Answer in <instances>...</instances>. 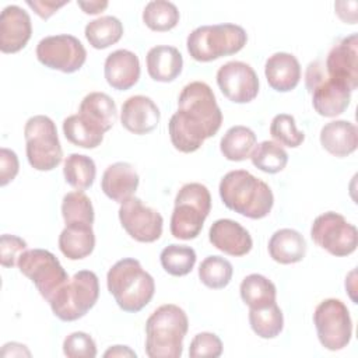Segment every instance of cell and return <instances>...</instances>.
<instances>
[{"mask_svg": "<svg viewBox=\"0 0 358 358\" xmlns=\"http://www.w3.org/2000/svg\"><path fill=\"white\" fill-rule=\"evenodd\" d=\"M222 112L211 87L203 81L186 84L178 98V110L171 116L168 131L172 145L180 152H194L217 134Z\"/></svg>", "mask_w": 358, "mask_h": 358, "instance_id": "cell-1", "label": "cell"}, {"mask_svg": "<svg viewBox=\"0 0 358 358\" xmlns=\"http://www.w3.org/2000/svg\"><path fill=\"white\" fill-rule=\"evenodd\" d=\"M264 76L274 91L288 92L301 81V64L292 53L275 52L266 60Z\"/></svg>", "mask_w": 358, "mask_h": 358, "instance_id": "cell-22", "label": "cell"}, {"mask_svg": "<svg viewBox=\"0 0 358 358\" xmlns=\"http://www.w3.org/2000/svg\"><path fill=\"white\" fill-rule=\"evenodd\" d=\"M27 250V242L10 234H3L0 238V263L3 267H14L20 255Z\"/></svg>", "mask_w": 358, "mask_h": 358, "instance_id": "cell-42", "label": "cell"}, {"mask_svg": "<svg viewBox=\"0 0 358 358\" xmlns=\"http://www.w3.org/2000/svg\"><path fill=\"white\" fill-rule=\"evenodd\" d=\"M119 221L123 229L137 242L151 243L162 235V215L134 196L120 204Z\"/></svg>", "mask_w": 358, "mask_h": 358, "instance_id": "cell-13", "label": "cell"}, {"mask_svg": "<svg viewBox=\"0 0 358 358\" xmlns=\"http://www.w3.org/2000/svg\"><path fill=\"white\" fill-rule=\"evenodd\" d=\"M62 215L64 224H94V207L91 199L83 190L64 194L62 200Z\"/></svg>", "mask_w": 358, "mask_h": 358, "instance_id": "cell-37", "label": "cell"}, {"mask_svg": "<svg viewBox=\"0 0 358 358\" xmlns=\"http://www.w3.org/2000/svg\"><path fill=\"white\" fill-rule=\"evenodd\" d=\"M25 151L29 165L36 171H52L63 159L55 122L45 115L31 116L24 126Z\"/></svg>", "mask_w": 358, "mask_h": 358, "instance_id": "cell-8", "label": "cell"}, {"mask_svg": "<svg viewBox=\"0 0 358 358\" xmlns=\"http://www.w3.org/2000/svg\"><path fill=\"white\" fill-rule=\"evenodd\" d=\"M140 183V178L134 166L129 162H115L109 165L102 175L101 189L106 197L113 201L123 203L133 197Z\"/></svg>", "mask_w": 358, "mask_h": 358, "instance_id": "cell-21", "label": "cell"}, {"mask_svg": "<svg viewBox=\"0 0 358 358\" xmlns=\"http://www.w3.org/2000/svg\"><path fill=\"white\" fill-rule=\"evenodd\" d=\"M256 134L252 129L236 124L229 127L220 141V150L228 161H245L256 145Z\"/></svg>", "mask_w": 358, "mask_h": 358, "instance_id": "cell-29", "label": "cell"}, {"mask_svg": "<svg viewBox=\"0 0 358 358\" xmlns=\"http://www.w3.org/2000/svg\"><path fill=\"white\" fill-rule=\"evenodd\" d=\"M217 84L225 98L234 103H248L259 94V77L245 62L231 60L220 66Z\"/></svg>", "mask_w": 358, "mask_h": 358, "instance_id": "cell-14", "label": "cell"}, {"mask_svg": "<svg viewBox=\"0 0 358 358\" xmlns=\"http://www.w3.org/2000/svg\"><path fill=\"white\" fill-rule=\"evenodd\" d=\"M138 56L127 49H117L109 53L103 63V76L106 83L117 91H126L134 87L140 78Z\"/></svg>", "mask_w": 358, "mask_h": 358, "instance_id": "cell-20", "label": "cell"}, {"mask_svg": "<svg viewBox=\"0 0 358 358\" xmlns=\"http://www.w3.org/2000/svg\"><path fill=\"white\" fill-rule=\"evenodd\" d=\"M250 161L262 172L277 173L287 166L288 154L278 143L264 140L255 145Z\"/></svg>", "mask_w": 358, "mask_h": 358, "instance_id": "cell-35", "label": "cell"}, {"mask_svg": "<svg viewBox=\"0 0 358 358\" xmlns=\"http://www.w3.org/2000/svg\"><path fill=\"white\" fill-rule=\"evenodd\" d=\"M180 14L178 7L166 0L148 1L143 10V21L157 32H165L175 28L179 22Z\"/></svg>", "mask_w": 358, "mask_h": 358, "instance_id": "cell-32", "label": "cell"}, {"mask_svg": "<svg viewBox=\"0 0 358 358\" xmlns=\"http://www.w3.org/2000/svg\"><path fill=\"white\" fill-rule=\"evenodd\" d=\"M268 255L280 264H294L306 255V241L301 232L292 228L277 229L268 241Z\"/></svg>", "mask_w": 358, "mask_h": 358, "instance_id": "cell-26", "label": "cell"}, {"mask_svg": "<svg viewBox=\"0 0 358 358\" xmlns=\"http://www.w3.org/2000/svg\"><path fill=\"white\" fill-rule=\"evenodd\" d=\"M63 354L69 358H94L96 357V344L88 333L74 331L64 338Z\"/></svg>", "mask_w": 358, "mask_h": 358, "instance_id": "cell-40", "label": "cell"}, {"mask_svg": "<svg viewBox=\"0 0 358 358\" xmlns=\"http://www.w3.org/2000/svg\"><path fill=\"white\" fill-rule=\"evenodd\" d=\"M105 358H115V357H137V354L127 345H112L103 352Z\"/></svg>", "mask_w": 358, "mask_h": 358, "instance_id": "cell-47", "label": "cell"}, {"mask_svg": "<svg viewBox=\"0 0 358 358\" xmlns=\"http://www.w3.org/2000/svg\"><path fill=\"white\" fill-rule=\"evenodd\" d=\"M63 134L71 144L81 148H96L103 140V133L91 127L78 113L63 120Z\"/></svg>", "mask_w": 358, "mask_h": 358, "instance_id": "cell-38", "label": "cell"}, {"mask_svg": "<svg viewBox=\"0 0 358 358\" xmlns=\"http://www.w3.org/2000/svg\"><path fill=\"white\" fill-rule=\"evenodd\" d=\"M99 298V280L91 270H80L73 274L48 301L56 317L63 322H74L84 317Z\"/></svg>", "mask_w": 358, "mask_h": 358, "instance_id": "cell-7", "label": "cell"}, {"mask_svg": "<svg viewBox=\"0 0 358 358\" xmlns=\"http://www.w3.org/2000/svg\"><path fill=\"white\" fill-rule=\"evenodd\" d=\"M208 239L214 248L235 257L248 255L253 246V239L248 229L229 218L214 221L208 231Z\"/></svg>", "mask_w": 358, "mask_h": 358, "instance_id": "cell-18", "label": "cell"}, {"mask_svg": "<svg viewBox=\"0 0 358 358\" xmlns=\"http://www.w3.org/2000/svg\"><path fill=\"white\" fill-rule=\"evenodd\" d=\"M248 42L246 31L236 24L222 22L194 28L186 39L189 55L197 62H213L238 53Z\"/></svg>", "mask_w": 358, "mask_h": 358, "instance_id": "cell-5", "label": "cell"}, {"mask_svg": "<svg viewBox=\"0 0 358 358\" xmlns=\"http://www.w3.org/2000/svg\"><path fill=\"white\" fill-rule=\"evenodd\" d=\"M161 119V112L157 103L145 95L129 96L120 109L122 126L137 136L152 131Z\"/></svg>", "mask_w": 358, "mask_h": 358, "instance_id": "cell-17", "label": "cell"}, {"mask_svg": "<svg viewBox=\"0 0 358 358\" xmlns=\"http://www.w3.org/2000/svg\"><path fill=\"white\" fill-rule=\"evenodd\" d=\"M32 35L29 14L17 4L3 8L0 15V50L17 53L25 48Z\"/></svg>", "mask_w": 358, "mask_h": 358, "instance_id": "cell-16", "label": "cell"}, {"mask_svg": "<svg viewBox=\"0 0 358 358\" xmlns=\"http://www.w3.org/2000/svg\"><path fill=\"white\" fill-rule=\"evenodd\" d=\"M78 115L96 131L105 134L117 120V108L108 94L95 91L83 98Z\"/></svg>", "mask_w": 358, "mask_h": 358, "instance_id": "cell-23", "label": "cell"}, {"mask_svg": "<svg viewBox=\"0 0 358 358\" xmlns=\"http://www.w3.org/2000/svg\"><path fill=\"white\" fill-rule=\"evenodd\" d=\"M310 236L317 246L337 257L354 253L358 245L355 225L334 211L323 213L313 220Z\"/></svg>", "mask_w": 358, "mask_h": 358, "instance_id": "cell-11", "label": "cell"}, {"mask_svg": "<svg viewBox=\"0 0 358 358\" xmlns=\"http://www.w3.org/2000/svg\"><path fill=\"white\" fill-rule=\"evenodd\" d=\"M145 64L154 81L171 83L182 73L183 57L175 46L158 45L147 52Z\"/></svg>", "mask_w": 358, "mask_h": 358, "instance_id": "cell-25", "label": "cell"}, {"mask_svg": "<svg viewBox=\"0 0 358 358\" xmlns=\"http://www.w3.org/2000/svg\"><path fill=\"white\" fill-rule=\"evenodd\" d=\"M196 259L197 256L193 248L178 243L168 245L159 255L162 268L173 277H183L189 274L196 264Z\"/></svg>", "mask_w": 358, "mask_h": 358, "instance_id": "cell-33", "label": "cell"}, {"mask_svg": "<svg viewBox=\"0 0 358 358\" xmlns=\"http://www.w3.org/2000/svg\"><path fill=\"white\" fill-rule=\"evenodd\" d=\"M222 354V341L221 338L210 331L197 333L189 347L190 358H218Z\"/></svg>", "mask_w": 358, "mask_h": 358, "instance_id": "cell-41", "label": "cell"}, {"mask_svg": "<svg viewBox=\"0 0 358 358\" xmlns=\"http://www.w3.org/2000/svg\"><path fill=\"white\" fill-rule=\"evenodd\" d=\"M317 338L326 350L345 348L352 337V320L347 305L336 298L322 301L313 313Z\"/></svg>", "mask_w": 358, "mask_h": 358, "instance_id": "cell-9", "label": "cell"}, {"mask_svg": "<svg viewBox=\"0 0 358 358\" xmlns=\"http://www.w3.org/2000/svg\"><path fill=\"white\" fill-rule=\"evenodd\" d=\"M69 1H48V0H27V4L42 18L48 20L52 17L60 7L66 6Z\"/></svg>", "mask_w": 358, "mask_h": 358, "instance_id": "cell-44", "label": "cell"}, {"mask_svg": "<svg viewBox=\"0 0 358 358\" xmlns=\"http://www.w3.org/2000/svg\"><path fill=\"white\" fill-rule=\"evenodd\" d=\"M84 35L94 49H106L123 36V24L115 15H102L85 25Z\"/></svg>", "mask_w": 358, "mask_h": 358, "instance_id": "cell-30", "label": "cell"}, {"mask_svg": "<svg viewBox=\"0 0 358 358\" xmlns=\"http://www.w3.org/2000/svg\"><path fill=\"white\" fill-rule=\"evenodd\" d=\"M270 134L280 145L289 148L299 147L305 140V133L296 129L295 117L288 113H278L270 123Z\"/></svg>", "mask_w": 358, "mask_h": 358, "instance_id": "cell-39", "label": "cell"}, {"mask_svg": "<svg viewBox=\"0 0 358 358\" xmlns=\"http://www.w3.org/2000/svg\"><path fill=\"white\" fill-rule=\"evenodd\" d=\"M0 355L1 357H31V352L27 348V345L11 341V343H6L3 345Z\"/></svg>", "mask_w": 358, "mask_h": 358, "instance_id": "cell-45", "label": "cell"}, {"mask_svg": "<svg viewBox=\"0 0 358 358\" xmlns=\"http://www.w3.org/2000/svg\"><path fill=\"white\" fill-rule=\"evenodd\" d=\"M211 210V194L199 183H185L176 193L171 215V234L176 239L190 241L199 236Z\"/></svg>", "mask_w": 358, "mask_h": 358, "instance_id": "cell-6", "label": "cell"}, {"mask_svg": "<svg viewBox=\"0 0 358 358\" xmlns=\"http://www.w3.org/2000/svg\"><path fill=\"white\" fill-rule=\"evenodd\" d=\"M17 266L46 301L69 280L59 259L46 249L24 250L18 257Z\"/></svg>", "mask_w": 358, "mask_h": 358, "instance_id": "cell-10", "label": "cell"}, {"mask_svg": "<svg viewBox=\"0 0 358 358\" xmlns=\"http://www.w3.org/2000/svg\"><path fill=\"white\" fill-rule=\"evenodd\" d=\"M106 287L117 306L129 313L145 308L154 296L155 281L133 257L117 260L106 274Z\"/></svg>", "mask_w": 358, "mask_h": 358, "instance_id": "cell-3", "label": "cell"}, {"mask_svg": "<svg viewBox=\"0 0 358 358\" xmlns=\"http://www.w3.org/2000/svg\"><path fill=\"white\" fill-rule=\"evenodd\" d=\"M313 109L324 117H336L341 115L351 102V91L343 83L333 80L327 73L312 87Z\"/></svg>", "mask_w": 358, "mask_h": 358, "instance_id": "cell-19", "label": "cell"}, {"mask_svg": "<svg viewBox=\"0 0 358 358\" xmlns=\"http://www.w3.org/2000/svg\"><path fill=\"white\" fill-rule=\"evenodd\" d=\"M218 192L227 208L252 220L267 217L274 204L270 186L245 169L225 173L220 182Z\"/></svg>", "mask_w": 358, "mask_h": 358, "instance_id": "cell-2", "label": "cell"}, {"mask_svg": "<svg viewBox=\"0 0 358 358\" xmlns=\"http://www.w3.org/2000/svg\"><path fill=\"white\" fill-rule=\"evenodd\" d=\"M241 298L249 309H262L275 302L277 288L267 277L253 273L246 275L239 287Z\"/></svg>", "mask_w": 358, "mask_h": 358, "instance_id": "cell-28", "label": "cell"}, {"mask_svg": "<svg viewBox=\"0 0 358 358\" xmlns=\"http://www.w3.org/2000/svg\"><path fill=\"white\" fill-rule=\"evenodd\" d=\"M63 175L71 187L76 190H85L91 187L95 180L96 166L91 157L73 152L64 159Z\"/></svg>", "mask_w": 358, "mask_h": 358, "instance_id": "cell-31", "label": "cell"}, {"mask_svg": "<svg viewBox=\"0 0 358 358\" xmlns=\"http://www.w3.org/2000/svg\"><path fill=\"white\" fill-rule=\"evenodd\" d=\"M95 234L90 224H67L59 235V249L70 260H80L92 253Z\"/></svg>", "mask_w": 358, "mask_h": 358, "instance_id": "cell-27", "label": "cell"}, {"mask_svg": "<svg viewBox=\"0 0 358 358\" xmlns=\"http://www.w3.org/2000/svg\"><path fill=\"white\" fill-rule=\"evenodd\" d=\"M232 274L234 267L231 262L218 255L207 256L199 266L200 281L211 289L225 288L231 282Z\"/></svg>", "mask_w": 358, "mask_h": 358, "instance_id": "cell-36", "label": "cell"}, {"mask_svg": "<svg viewBox=\"0 0 358 358\" xmlns=\"http://www.w3.org/2000/svg\"><path fill=\"white\" fill-rule=\"evenodd\" d=\"M85 14H98L108 7V1H77Z\"/></svg>", "mask_w": 358, "mask_h": 358, "instance_id": "cell-48", "label": "cell"}, {"mask_svg": "<svg viewBox=\"0 0 358 358\" xmlns=\"http://www.w3.org/2000/svg\"><path fill=\"white\" fill-rule=\"evenodd\" d=\"M187 329L189 319L182 308L161 305L145 322V354L150 358H179Z\"/></svg>", "mask_w": 358, "mask_h": 358, "instance_id": "cell-4", "label": "cell"}, {"mask_svg": "<svg viewBox=\"0 0 358 358\" xmlns=\"http://www.w3.org/2000/svg\"><path fill=\"white\" fill-rule=\"evenodd\" d=\"M320 144L331 155L344 158L358 145V129L348 120H331L320 130Z\"/></svg>", "mask_w": 358, "mask_h": 358, "instance_id": "cell-24", "label": "cell"}, {"mask_svg": "<svg viewBox=\"0 0 358 358\" xmlns=\"http://www.w3.org/2000/svg\"><path fill=\"white\" fill-rule=\"evenodd\" d=\"M20 162L17 154L6 147L0 150V186L8 185L17 176Z\"/></svg>", "mask_w": 358, "mask_h": 358, "instance_id": "cell-43", "label": "cell"}, {"mask_svg": "<svg viewBox=\"0 0 358 358\" xmlns=\"http://www.w3.org/2000/svg\"><path fill=\"white\" fill-rule=\"evenodd\" d=\"M36 59L45 67L70 74L78 71L87 59L81 41L69 34L42 38L36 45Z\"/></svg>", "mask_w": 358, "mask_h": 358, "instance_id": "cell-12", "label": "cell"}, {"mask_svg": "<svg viewBox=\"0 0 358 358\" xmlns=\"http://www.w3.org/2000/svg\"><path fill=\"white\" fill-rule=\"evenodd\" d=\"M351 1H336L334 8L336 14L347 24H355L357 22V13L355 11H348Z\"/></svg>", "mask_w": 358, "mask_h": 358, "instance_id": "cell-46", "label": "cell"}, {"mask_svg": "<svg viewBox=\"0 0 358 358\" xmlns=\"http://www.w3.org/2000/svg\"><path fill=\"white\" fill-rule=\"evenodd\" d=\"M330 78L347 85L350 91L358 87V35L351 34L336 43L327 53L324 63Z\"/></svg>", "mask_w": 358, "mask_h": 358, "instance_id": "cell-15", "label": "cell"}, {"mask_svg": "<svg viewBox=\"0 0 358 358\" xmlns=\"http://www.w3.org/2000/svg\"><path fill=\"white\" fill-rule=\"evenodd\" d=\"M249 324L260 338H274L284 329V316L274 302L262 309H249Z\"/></svg>", "mask_w": 358, "mask_h": 358, "instance_id": "cell-34", "label": "cell"}]
</instances>
